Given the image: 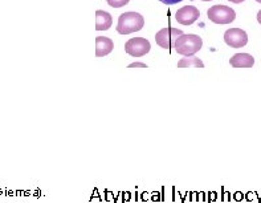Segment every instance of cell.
<instances>
[{"label": "cell", "instance_id": "obj_1", "mask_svg": "<svg viewBox=\"0 0 261 203\" xmlns=\"http://www.w3.org/2000/svg\"><path fill=\"white\" fill-rule=\"evenodd\" d=\"M145 26V19L138 12H125L119 16L117 23V32L121 35H130L139 32Z\"/></svg>", "mask_w": 261, "mask_h": 203}, {"label": "cell", "instance_id": "obj_2", "mask_svg": "<svg viewBox=\"0 0 261 203\" xmlns=\"http://www.w3.org/2000/svg\"><path fill=\"white\" fill-rule=\"evenodd\" d=\"M202 37L198 36V35L183 34L176 39L174 49H175L176 54L183 55V56H192V55H195L198 50L202 49Z\"/></svg>", "mask_w": 261, "mask_h": 203}, {"label": "cell", "instance_id": "obj_3", "mask_svg": "<svg viewBox=\"0 0 261 203\" xmlns=\"http://www.w3.org/2000/svg\"><path fill=\"white\" fill-rule=\"evenodd\" d=\"M207 16L215 24H229L235 21L236 12L227 6H214L207 11Z\"/></svg>", "mask_w": 261, "mask_h": 203}, {"label": "cell", "instance_id": "obj_4", "mask_svg": "<svg viewBox=\"0 0 261 203\" xmlns=\"http://www.w3.org/2000/svg\"><path fill=\"white\" fill-rule=\"evenodd\" d=\"M180 35H183V31L178 30V28L167 27L161 30L155 34V41L161 48H165L167 50L174 49L175 41Z\"/></svg>", "mask_w": 261, "mask_h": 203}, {"label": "cell", "instance_id": "obj_5", "mask_svg": "<svg viewBox=\"0 0 261 203\" xmlns=\"http://www.w3.org/2000/svg\"><path fill=\"white\" fill-rule=\"evenodd\" d=\"M151 49V44L149 40H146L143 37H134L126 41L125 50L126 54H129L133 57H142L147 55Z\"/></svg>", "mask_w": 261, "mask_h": 203}, {"label": "cell", "instance_id": "obj_6", "mask_svg": "<svg viewBox=\"0 0 261 203\" xmlns=\"http://www.w3.org/2000/svg\"><path fill=\"white\" fill-rule=\"evenodd\" d=\"M224 41L227 45L232 48H243L248 43V35L240 28H231V30L225 31Z\"/></svg>", "mask_w": 261, "mask_h": 203}, {"label": "cell", "instance_id": "obj_7", "mask_svg": "<svg viewBox=\"0 0 261 203\" xmlns=\"http://www.w3.org/2000/svg\"><path fill=\"white\" fill-rule=\"evenodd\" d=\"M200 16V12L196 7L194 6H186L182 7L180 10L176 11L175 19L179 24H183V26H191V24L195 23L196 20Z\"/></svg>", "mask_w": 261, "mask_h": 203}, {"label": "cell", "instance_id": "obj_8", "mask_svg": "<svg viewBox=\"0 0 261 203\" xmlns=\"http://www.w3.org/2000/svg\"><path fill=\"white\" fill-rule=\"evenodd\" d=\"M113 48H114V43L112 39L105 36H98L96 39V56L103 57L112 54Z\"/></svg>", "mask_w": 261, "mask_h": 203}, {"label": "cell", "instance_id": "obj_9", "mask_svg": "<svg viewBox=\"0 0 261 203\" xmlns=\"http://www.w3.org/2000/svg\"><path fill=\"white\" fill-rule=\"evenodd\" d=\"M229 64L233 68H252L255 65V59L249 54H236L229 59Z\"/></svg>", "mask_w": 261, "mask_h": 203}, {"label": "cell", "instance_id": "obj_10", "mask_svg": "<svg viewBox=\"0 0 261 203\" xmlns=\"http://www.w3.org/2000/svg\"><path fill=\"white\" fill-rule=\"evenodd\" d=\"M113 24V17L106 11H96V30L97 31H108Z\"/></svg>", "mask_w": 261, "mask_h": 203}, {"label": "cell", "instance_id": "obj_11", "mask_svg": "<svg viewBox=\"0 0 261 203\" xmlns=\"http://www.w3.org/2000/svg\"><path fill=\"white\" fill-rule=\"evenodd\" d=\"M204 68V64L200 59L195 56V55H192V56H185L183 59L178 61V68Z\"/></svg>", "mask_w": 261, "mask_h": 203}, {"label": "cell", "instance_id": "obj_12", "mask_svg": "<svg viewBox=\"0 0 261 203\" xmlns=\"http://www.w3.org/2000/svg\"><path fill=\"white\" fill-rule=\"evenodd\" d=\"M130 0H108V4L113 8H121L125 7L126 4H129Z\"/></svg>", "mask_w": 261, "mask_h": 203}, {"label": "cell", "instance_id": "obj_13", "mask_svg": "<svg viewBox=\"0 0 261 203\" xmlns=\"http://www.w3.org/2000/svg\"><path fill=\"white\" fill-rule=\"evenodd\" d=\"M220 193H222V195H220V200H222V202H231L232 194L229 193V191H225L224 187H222V189H220Z\"/></svg>", "mask_w": 261, "mask_h": 203}, {"label": "cell", "instance_id": "obj_14", "mask_svg": "<svg viewBox=\"0 0 261 203\" xmlns=\"http://www.w3.org/2000/svg\"><path fill=\"white\" fill-rule=\"evenodd\" d=\"M219 199V194L216 191H208L207 194V203H212V202H216Z\"/></svg>", "mask_w": 261, "mask_h": 203}, {"label": "cell", "instance_id": "obj_15", "mask_svg": "<svg viewBox=\"0 0 261 203\" xmlns=\"http://www.w3.org/2000/svg\"><path fill=\"white\" fill-rule=\"evenodd\" d=\"M132 199V191H123L121 194V203H127Z\"/></svg>", "mask_w": 261, "mask_h": 203}, {"label": "cell", "instance_id": "obj_16", "mask_svg": "<svg viewBox=\"0 0 261 203\" xmlns=\"http://www.w3.org/2000/svg\"><path fill=\"white\" fill-rule=\"evenodd\" d=\"M94 198H98L99 202H102V200H103V198L101 196V194H99V191H98V189H97V187H94V189H93V193H92V195H90V198H89V202H92Z\"/></svg>", "mask_w": 261, "mask_h": 203}, {"label": "cell", "instance_id": "obj_17", "mask_svg": "<svg viewBox=\"0 0 261 203\" xmlns=\"http://www.w3.org/2000/svg\"><path fill=\"white\" fill-rule=\"evenodd\" d=\"M232 198H233L235 202H243V200H244V193H243V191H235L233 195H232Z\"/></svg>", "mask_w": 261, "mask_h": 203}, {"label": "cell", "instance_id": "obj_18", "mask_svg": "<svg viewBox=\"0 0 261 203\" xmlns=\"http://www.w3.org/2000/svg\"><path fill=\"white\" fill-rule=\"evenodd\" d=\"M256 198V191H248V193L244 194V199L247 202H253Z\"/></svg>", "mask_w": 261, "mask_h": 203}, {"label": "cell", "instance_id": "obj_19", "mask_svg": "<svg viewBox=\"0 0 261 203\" xmlns=\"http://www.w3.org/2000/svg\"><path fill=\"white\" fill-rule=\"evenodd\" d=\"M150 196H151V193H150V191H142L141 195H139V200H141V202H147V200H150Z\"/></svg>", "mask_w": 261, "mask_h": 203}, {"label": "cell", "instance_id": "obj_20", "mask_svg": "<svg viewBox=\"0 0 261 203\" xmlns=\"http://www.w3.org/2000/svg\"><path fill=\"white\" fill-rule=\"evenodd\" d=\"M150 202H161V193L159 191H151Z\"/></svg>", "mask_w": 261, "mask_h": 203}, {"label": "cell", "instance_id": "obj_21", "mask_svg": "<svg viewBox=\"0 0 261 203\" xmlns=\"http://www.w3.org/2000/svg\"><path fill=\"white\" fill-rule=\"evenodd\" d=\"M113 193L112 191H109V190H103V200H106V202H112L113 200Z\"/></svg>", "mask_w": 261, "mask_h": 203}, {"label": "cell", "instance_id": "obj_22", "mask_svg": "<svg viewBox=\"0 0 261 203\" xmlns=\"http://www.w3.org/2000/svg\"><path fill=\"white\" fill-rule=\"evenodd\" d=\"M187 199L190 202H198V191H189V198Z\"/></svg>", "mask_w": 261, "mask_h": 203}, {"label": "cell", "instance_id": "obj_23", "mask_svg": "<svg viewBox=\"0 0 261 203\" xmlns=\"http://www.w3.org/2000/svg\"><path fill=\"white\" fill-rule=\"evenodd\" d=\"M198 202H207V194L204 191H199L198 193Z\"/></svg>", "mask_w": 261, "mask_h": 203}, {"label": "cell", "instance_id": "obj_24", "mask_svg": "<svg viewBox=\"0 0 261 203\" xmlns=\"http://www.w3.org/2000/svg\"><path fill=\"white\" fill-rule=\"evenodd\" d=\"M179 196H180V203H185L189 198V191H186V193H176Z\"/></svg>", "mask_w": 261, "mask_h": 203}, {"label": "cell", "instance_id": "obj_25", "mask_svg": "<svg viewBox=\"0 0 261 203\" xmlns=\"http://www.w3.org/2000/svg\"><path fill=\"white\" fill-rule=\"evenodd\" d=\"M159 2H162L163 4H167V6H172V4L180 3L182 0H159Z\"/></svg>", "mask_w": 261, "mask_h": 203}, {"label": "cell", "instance_id": "obj_26", "mask_svg": "<svg viewBox=\"0 0 261 203\" xmlns=\"http://www.w3.org/2000/svg\"><path fill=\"white\" fill-rule=\"evenodd\" d=\"M159 193H161V202H165L166 200V187L165 186L161 187V191H159Z\"/></svg>", "mask_w": 261, "mask_h": 203}, {"label": "cell", "instance_id": "obj_27", "mask_svg": "<svg viewBox=\"0 0 261 203\" xmlns=\"http://www.w3.org/2000/svg\"><path fill=\"white\" fill-rule=\"evenodd\" d=\"M121 194H122V191H118L116 195L113 196V203H118V200L121 199Z\"/></svg>", "mask_w": 261, "mask_h": 203}, {"label": "cell", "instance_id": "obj_28", "mask_svg": "<svg viewBox=\"0 0 261 203\" xmlns=\"http://www.w3.org/2000/svg\"><path fill=\"white\" fill-rule=\"evenodd\" d=\"M172 191H171V200L172 202H175L176 200V187L172 186Z\"/></svg>", "mask_w": 261, "mask_h": 203}, {"label": "cell", "instance_id": "obj_29", "mask_svg": "<svg viewBox=\"0 0 261 203\" xmlns=\"http://www.w3.org/2000/svg\"><path fill=\"white\" fill-rule=\"evenodd\" d=\"M133 67H142V68H147V65H146V64H142V63H134V64H130L129 68H133Z\"/></svg>", "mask_w": 261, "mask_h": 203}, {"label": "cell", "instance_id": "obj_30", "mask_svg": "<svg viewBox=\"0 0 261 203\" xmlns=\"http://www.w3.org/2000/svg\"><path fill=\"white\" fill-rule=\"evenodd\" d=\"M134 199L139 202V191H134Z\"/></svg>", "mask_w": 261, "mask_h": 203}, {"label": "cell", "instance_id": "obj_31", "mask_svg": "<svg viewBox=\"0 0 261 203\" xmlns=\"http://www.w3.org/2000/svg\"><path fill=\"white\" fill-rule=\"evenodd\" d=\"M256 198H257V203H261V193L256 191Z\"/></svg>", "mask_w": 261, "mask_h": 203}, {"label": "cell", "instance_id": "obj_32", "mask_svg": "<svg viewBox=\"0 0 261 203\" xmlns=\"http://www.w3.org/2000/svg\"><path fill=\"white\" fill-rule=\"evenodd\" d=\"M33 195H35V196H41V190H36V191L33 193Z\"/></svg>", "mask_w": 261, "mask_h": 203}, {"label": "cell", "instance_id": "obj_33", "mask_svg": "<svg viewBox=\"0 0 261 203\" xmlns=\"http://www.w3.org/2000/svg\"><path fill=\"white\" fill-rule=\"evenodd\" d=\"M229 2H232V3H235V4H240V3H243L244 0H229Z\"/></svg>", "mask_w": 261, "mask_h": 203}, {"label": "cell", "instance_id": "obj_34", "mask_svg": "<svg viewBox=\"0 0 261 203\" xmlns=\"http://www.w3.org/2000/svg\"><path fill=\"white\" fill-rule=\"evenodd\" d=\"M257 21L261 24V10L257 12Z\"/></svg>", "mask_w": 261, "mask_h": 203}, {"label": "cell", "instance_id": "obj_35", "mask_svg": "<svg viewBox=\"0 0 261 203\" xmlns=\"http://www.w3.org/2000/svg\"><path fill=\"white\" fill-rule=\"evenodd\" d=\"M202 2H211V0H202Z\"/></svg>", "mask_w": 261, "mask_h": 203}, {"label": "cell", "instance_id": "obj_36", "mask_svg": "<svg viewBox=\"0 0 261 203\" xmlns=\"http://www.w3.org/2000/svg\"><path fill=\"white\" fill-rule=\"evenodd\" d=\"M256 2H257V3H261V0H256Z\"/></svg>", "mask_w": 261, "mask_h": 203}]
</instances>
